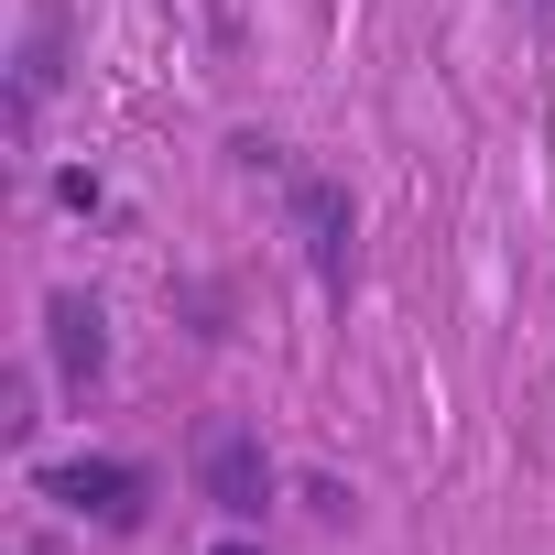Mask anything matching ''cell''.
<instances>
[{"instance_id":"obj_4","label":"cell","mask_w":555,"mask_h":555,"mask_svg":"<svg viewBox=\"0 0 555 555\" xmlns=\"http://www.w3.org/2000/svg\"><path fill=\"white\" fill-rule=\"evenodd\" d=\"M66 88V0H34L23 12V55H12V131L34 142V120H44V99Z\"/></svg>"},{"instance_id":"obj_1","label":"cell","mask_w":555,"mask_h":555,"mask_svg":"<svg viewBox=\"0 0 555 555\" xmlns=\"http://www.w3.org/2000/svg\"><path fill=\"white\" fill-rule=\"evenodd\" d=\"M34 490H44L55 512H77V522H109V533H131V522H142V490H153V468H142V457H66V468H34Z\"/></svg>"},{"instance_id":"obj_6","label":"cell","mask_w":555,"mask_h":555,"mask_svg":"<svg viewBox=\"0 0 555 555\" xmlns=\"http://www.w3.org/2000/svg\"><path fill=\"white\" fill-rule=\"evenodd\" d=\"M99 196H109V185H99L88 164H66V175H55V207H77V218H99Z\"/></svg>"},{"instance_id":"obj_7","label":"cell","mask_w":555,"mask_h":555,"mask_svg":"<svg viewBox=\"0 0 555 555\" xmlns=\"http://www.w3.org/2000/svg\"><path fill=\"white\" fill-rule=\"evenodd\" d=\"M0 436H34V371H12V392H0Z\"/></svg>"},{"instance_id":"obj_5","label":"cell","mask_w":555,"mask_h":555,"mask_svg":"<svg viewBox=\"0 0 555 555\" xmlns=\"http://www.w3.org/2000/svg\"><path fill=\"white\" fill-rule=\"evenodd\" d=\"M44 349H55L66 392H99L109 382V317H99V295H44Z\"/></svg>"},{"instance_id":"obj_3","label":"cell","mask_w":555,"mask_h":555,"mask_svg":"<svg viewBox=\"0 0 555 555\" xmlns=\"http://www.w3.org/2000/svg\"><path fill=\"white\" fill-rule=\"evenodd\" d=\"M284 218H295V240H306V261H317V284H349V250H360V207H349V185H327V175H284Z\"/></svg>"},{"instance_id":"obj_2","label":"cell","mask_w":555,"mask_h":555,"mask_svg":"<svg viewBox=\"0 0 555 555\" xmlns=\"http://www.w3.org/2000/svg\"><path fill=\"white\" fill-rule=\"evenodd\" d=\"M196 490H207L218 522H261V501H272V457H261V436H250V425H207V447H196Z\"/></svg>"},{"instance_id":"obj_8","label":"cell","mask_w":555,"mask_h":555,"mask_svg":"<svg viewBox=\"0 0 555 555\" xmlns=\"http://www.w3.org/2000/svg\"><path fill=\"white\" fill-rule=\"evenodd\" d=\"M207 555H261V544H250V533H218V544H207Z\"/></svg>"}]
</instances>
